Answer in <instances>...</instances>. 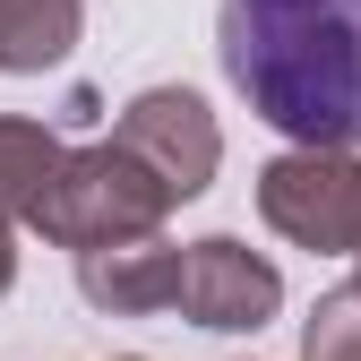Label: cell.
Segmentation results:
<instances>
[{
  "instance_id": "cell-1",
  "label": "cell",
  "mask_w": 361,
  "mask_h": 361,
  "mask_svg": "<svg viewBox=\"0 0 361 361\" xmlns=\"http://www.w3.org/2000/svg\"><path fill=\"white\" fill-rule=\"evenodd\" d=\"M215 52L267 129L361 155V0H224Z\"/></svg>"
},
{
  "instance_id": "cell-2",
  "label": "cell",
  "mask_w": 361,
  "mask_h": 361,
  "mask_svg": "<svg viewBox=\"0 0 361 361\" xmlns=\"http://www.w3.org/2000/svg\"><path fill=\"white\" fill-rule=\"evenodd\" d=\"M164 215H172L164 180H155L138 155H121L112 138H95V147H69V155H61L52 190H43V207H35V233L52 241V250H78V258H86V250L164 233Z\"/></svg>"
},
{
  "instance_id": "cell-3",
  "label": "cell",
  "mask_w": 361,
  "mask_h": 361,
  "mask_svg": "<svg viewBox=\"0 0 361 361\" xmlns=\"http://www.w3.org/2000/svg\"><path fill=\"white\" fill-rule=\"evenodd\" d=\"M258 215L267 233L319 258H361V155L336 147H284L258 172Z\"/></svg>"
},
{
  "instance_id": "cell-4",
  "label": "cell",
  "mask_w": 361,
  "mask_h": 361,
  "mask_svg": "<svg viewBox=\"0 0 361 361\" xmlns=\"http://www.w3.org/2000/svg\"><path fill=\"white\" fill-rule=\"evenodd\" d=\"M112 147L138 155V164L164 180V198L180 207V198H198L207 180H215L224 129H215L207 95H190V86H138V95L121 104V121H112Z\"/></svg>"
},
{
  "instance_id": "cell-5",
  "label": "cell",
  "mask_w": 361,
  "mask_h": 361,
  "mask_svg": "<svg viewBox=\"0 0 361 361\" xmlns=\"http://www.w3.org/2000/svg\"><path fill=\"white\" fill-rule=\"evenodd\" d=\"M172 310L190 327H215V336H258L284 310V276H276V258H258L241 233H207V241L180 250Z\"/></svg>"
},
{
  "instance_id": "cell-6",
  "label": "cell",
  "mask_w": 361,
  "mask_h": 361,
  "mask_svg": "<svg viewBox=\"0 0 361 361\" xmlns=\"http://www.w3.org/2000/svg\"><path fill=\"white\" fill-rule=\"evenodd\" d=\"M78 293L95 301V310H112V319L172 310V293H180V250H172L164 233H147V241H112V250H86V258H78Z\"/></svg>"
},
{
  "instance_id": "cell-7",
  "label": "cell",
  "mask_w": 361,
  "mask_h": 361,
  "mask_svg": "<svg viewBox=\"0 0 361 361\" xmlns=\"http://www.w3.org/2000/svg\"><path fill=\"white\" fill-rule=\"evenodd\" d=\"M86 35V0H0V69L35 78V69H61Z\"/></svg>"
},
{
  "instance_id": "cell-8",
  "label": "cell",
  "mask_w": 361,
  "mask_h": 361,
  "mask_svg": "<svg viewBox=\"0 0 361 361\" xmlns=\"http://www.w3.org/2000/svg\"><path fill=\"white\" fill-rule=\"evenodd\" d=\"M61 129H43V121H0V224H35L43 190H52V172H61Z\"/></svg>"
},
{
  "instance_id": "cell-9",
  "label": "cell",
  "mask_w": 361,
  "mask_h": 361,
  "mask_svg": "<svg viewBox=\"0 0 361 361\" xmlns=\"http://www.w3.org/2000/svg\"><path fill=\"white\" fill-rule=\"evenodd\" d=\"M301 361H361V284L353 276L319 293V310L301 319Z\"/></svg>"
},
{
  "instance_id": "cell-10",
  "label": "cell",
  "mask_w": 361,
  "mask_h": 361,
  "mask_svg": "<svg viewBox=\"0 0 361 361\" xmlns=\"http://www.w3.org/2000/svg\"><path fill=\"white\" fill-rule=\"evenodd\" d=\"M18 284V241H9V224H0V293Z\"/></svg>"
},
{
  "instance_id": "cell-11",
  "label": "cell",
  "mask_w": 361,
  "mask_h": 361,
  "mask_svg": "<svg viewBox=\"0 0 361 361\" xmlns=\"http://www.w3.org/2000/svg\"><path fill=\"white\" fill-rule=\"evenodd\" d=\"M121 361H147V353H121Z\"/></svg>"
},
{
  "instance_id": "cell-12",
  "label": "cell",
  "mask_w": 361,
  "mask_h": 361,
  "mask_svg": "<svg viewBox=\"0 0 361 361\" xmlns=\"http://www.w3.org/2000/svg\"><path fill=\"white\" fill-rule=\"evenodd\" d=\"M353 284H361V267H353Z\"/></svg>"
}]
</instances>
